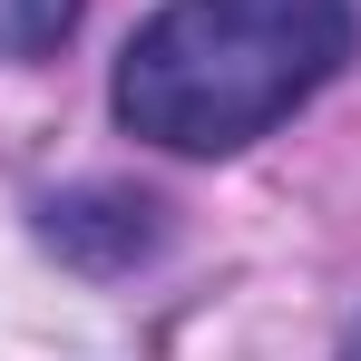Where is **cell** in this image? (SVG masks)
<instances>
[{
    "instance_id": "obj_1",
    "label": "cell",
    "mask_w": 361,
    "mask_h": 361,
    "mask_svg": "<svg viewBox=\"0 0 361 361\" xmlns=\"http://www.w3.org/2000/svg\"><path fill=\"white\" fill-rule=\"evenodd\" d=\"M352 59V0H166L118 59V118L166 157H235Z\"/></svg>"
},
{
    "instance_id": "obj_2",
    "label": "cell",
    "mask_w": 361,
    "mask_h": 361,
    "mask_svg": "<svg viewBox=\"0 0 361 361\" xmlns=\"http://www.w3.org/2000/svg\"><path fill=\"white\" fill-rule=\"evenodd\" d=\"M157 205L147 195H127V185H78V195H49L39 205V244L68 254V264H88V274H127L137 254H157Z\"/></svg>"
},
{
    "instance_id": "obj_3",
    "label": "cell",
    "mask_w": 361,
    "mask_h": 361,
    "mask_svg": "<svg viewBox=\"0 0 361 361\" xmlns=\"http://www.w3.org/2000/svg\"><path fill=\"white\" fill-rule=\"evenodd\" d=\"M88 0H0V59H49Z\"/></svg>"
},
{
    "instance_id": "obj_4",
    "label": "cell",
    "mask_w": 361,
    "mask_h": 361,
    "mask_svg": "<svg viewBox=\"0 0 361 361\" xmlns=\"http://www.w3.org/2000/svg\"><path fill=\"white\" fill-rule=\"evenodd\" d=\"M342 361H361V322H352V342H342Z\"/></svg>"
}]
</instances>
